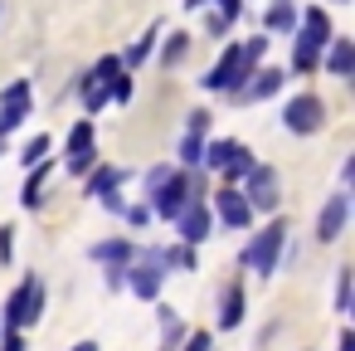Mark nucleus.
<instances>
[{"instance_id": "33", "label": "nucleus", "mask_w": 355, "mask_h": 351, "mask_svg": "<svg viewBox=\"0 0 355 351\" xmlns=\"http://www.w3.org/2000/svg\"><path fill=\"white\" fill-rule=\"evenodd\" d=\"M15 259V225H0V263Z\"/></svg>"}, {"instance_id": "7", "label": "nucleus", "mask_w": 355, "mask_h": 351, "mask_svg": "<svg viewBox=\"0 0 355 351\" xmlns=\"http://www.w3.org/2000/svg\"><path fill=\"white\" fill-rule=\"evenodd\" d=\"M239 195L248 200V210H277V200H282V181H277L272 166H253Z\"/></svg>"}, {"instance_id": "25", "label": "nucleus", "mask_w": 355, "mask_h": 351, "mask_svg": "<svg viewBox=\"0 0 355 351\" xmlns=\"http://www.w3.org/2000/svg\"><path fill=\"white\" fill-rule=\"evenodd\" d=\"M88 147H93V117L73 122V132H69V156H78V152H88Z\"/></svg>"}, {"instance_id": "16", "label": "nucleus", "mask_w": 355, "mask_h": 351, "mask_svg": "<svg viewBox=\"0 0 355 351\" xmlns=\"http://www.w3.org/2000/svg\"><path fill=\"white\" fill-rule=\"evenodd\" d=\"M243 312H248V293H243V283H229L224 288V297H219V327L229 332V327H239L243 322Z\"/></svg>"}, {"instance_id": "30", "label": "nucleus", "mask_w": 355, "mask_h": 351, "mask_svg": "<svg viewBox=\"0 0 355 351\" xmlns=\"http://www.w3.org/2000/svg\"><path fill=\"white\" fill-rule=\"evenodd\" d=\"M156 35H161V30H151V35H141V40H137V44L127 49V59H122V69H132V64H141V59L151 54V40H156Z\"/></svg>"}, {"instance_id": "39", "label": "nucleus", "mask_w": 355, "mask_h": 351, "mask_svg": "<svg viewBox=\"0 0 355 351\" xmlns=\"http://www.w3.org/2000/svg\"><path fill=\"white\" fill-rule=\"evenodd\" d=\"M122 215H127V220H132V225H146V220H151V210H146V205H127V210H122Z\"/></svg>"}, {"instance_id": "5", "label": "nucleus", "mask_w": 355, "mask_h": 351, "mask_svg": "<svg viewBox=\"0 0 355 351\" xmlns=\"http://www.w3.org/2000/svg\"><path fill=\"white\" fill-rule=\"evenodd\" d=\"M248 74H253V64L243 59V44H229V49L219 54V64L205 74V88H209V93H229V98H234V93L248 83Z\"/></svg>"}, {"instance_id": "46", "label": "nucleus", "mask_w": 355, "mask_h": 351, "mask_svg": "<svg viewBox=\"0 0 355 351\" xmlns=\"http://www.w3.org/2000/svg\"><path fill=\"white\" fill-rule=\"evenodd\" d=\"M0 152H6V137H0Z\"/></svg>"}, {"instance_id": "43", "label": "nucleus", "mask_w": 355, "mask_h": 351, "mask_svg": "<svg viewBox=\"0 0 355 351\" xmlns=\"http://www.w3.org/2000/svg\"><path fill=\"white\" fill-rule=\"evenodd\" d=\"M69 351H103L98 341H78V346H69Z\"/></svg>"}, {"instance_id": "14", "label": "nucleus", "mask_w": 355, "mask_h": 351, "mask_svg": "<svg viewBox=\"0 0 355 351\" xmlns=\"http://www.w3.org/2000/svg\"><path fill=\"white\" fill-rule=\"evenodd\" d=\"M321 64H326V74H331V79H350L355 44H350L345 35H331V44H326V54H321Z\"/></svg>"}, {"instance_id": "20", "label": "nucleus", "mask_w": 355, "mask_h": 351, "mask_svg": "<svg viewBox=\"0 0 355 351\" xmlns=\"http://www.w3.org/2000/svg\"><path fill=\"white\" fill-rule=\"evenodd\" d=\"M78 93H83V113H88V117L107 108V83H98L93 74H83V83H78Z\"/></svg>"}, {"instance_id": "37", "label": "nucleus", "mask_w": 355, "mask_h": 351, "mask_svg": "<svg viewBox=\"0 0 355 351\" xmlns=\"http://www.w3.org/2000/svg\"><path fill=\"white\" fill-rule=\"evenodd\" d=\"M171 171H175V166H151V171H146V190H156L161 181H171Z\"/></svg>"}, {"instance_id": "35", "label": "nucleus", "mask_w": 355, "mask_h": 351, "mask_svg": "<svg viewBox=\"0 0 355 351\" xmlns=\"http://www.w3.org/2000/svg\"><path fill=\"white\" fill-rule=\"evenodd\" d=\"M93 161H98V152L88 147V152H78V156H69V171H73V176H83V171H93Z\"/></svg>"}, {"instance_id": "28", "label": "nucleus", "mask_w": 355, "mask_h": 351, "mask_svg": "<svg viewBox=\"0 0 355 351\" xmlns=\"http://www.w3.org/2000/svg\"><path fill=\"white\" fill-rule=\"evenodd\" d=\"M107 103H132V74H127V69L107 83Z\"/></svg>"}, {"instance_id": "24", "label": "nucleus", "mask_w": 355, "mask_h": 351, "mask_svg": "<svg viewBox=\"0 0 355 351\" xmlns=\"http://www.w3.org/2000/svg\"><path fill=\"white\" fill-rule=\"evenodd\" d=\"M185 54H190V35H171L166 49H161V69H175Z\"/></svg>"}, {"instance_id": "9", "label": "nucleus", "mask_w": 355, "mask_h": 351, "mask_svg": "<svg viewBox=\"0 0 355 351\" xmlns=\"http://www.w3.org/2000/svg\"><path fill=\"white\" fill-rule=\"evenodd\" d=\"M25 117H30V83H25V79H15L6 93H0V137L15 132Z\"/></svg>"}, {"instance_id": "4", "label": "nucleus", "mask_w": 355, "mask_h": 351, "mask_svg": "<svg viewBox=\"0 0 355 351\" xmlns=\"http://www.w3.org/2000/svg\"><path fill=\"white\" fill-rule=\"evenodd\" d=\"M44 307H49V288H44L35 273H25V278L15 283V293L6 297V332H15V327H35V322L44 317Z\"/></svg>"}, {"instance_id": "15", "label": "nucleus", "mask_w": 355, "mask_h": 351, "mask_svg": "<svg viewBox=\"0 0 355 351\" xmlns=\"http://www.w3.org/2000/svg\"><path fill=\"white\" fill-rule=\"evenodd\" d=\"M161 283H166V273H161L156 263H137V268H127V288H132L137 297H146V302L161 297Z\"/></svg>"}, {"instance_id": "40", "label": "nucleus", "mask_w": 355, "mask_h": 351, "mask_svg": "<svg viewBox=\"0 0 355 351\" xmlns=\"http://www.w3.org/2000/svg\"><path fill=\"white\" fill-rule=\"evenodd\" d=\"M0 351H25V341H20V332H6V341H0Z\"/></svg>"}, {"instance_id": "26", "label": "nucleus", "mask_w": 355, "mask_h": 351, "mask_svg": "<svg viewBox=\"0 0 355 351\" xmlns=\"http://www.w3.org/2000/svg\"><path fill=\"white\" fill-rule=\"evenodd\" d=\"M180 351H214V332H205V327L185 332V336H180Z\"/></svg>"}, {"instance_id": "8", "label": "nucleus", "mask_w": 355, "mask_h": 351, "mask_svg": "<svg viewBox=\"0 0 355 351\" xmlns=\"http://www.w3.org/2000/svg\"><path fill=\"white\" fill-rule=\"evenodd\" d=\"M345 220H350V195L336 190V195L316 210V244H336L340 229H345Z\"/></svg>"}, {"instance_id": "23", "label": "nucleus", "mask_w": 355, "mask_h": 351, "mask_svg": "<svg viewBox=\"0 0 355 351\" xmlns=\"http://www.w3.org/2000/svg\"><path fill=\"white\" fill-rule=\"evenodd\" d=\"M253 166H258V161H253V152H248V147H239L234 166H224V181H229V186L239 190V181H248V171H253Z\"/></svg>"}, {"instance_id": "41", "label": "nucleus", "mask_w": 355, "mask_h": 351, "mask_svg": "<svg viewBox=\"0 0 355 351\" xmlns=\"http://www.w3.org/2000/svg\"><path fill=\"white\" fill-rule=\"evenodd\" d=\"M122 283H127V268H107V288H112V293H117V288H122Z\"/></svg>"}, {"instance_id": "11", "label": "nucleus", "mask_w": 355, "mask_h": 351, "mask_svg": "<svg viewBox=\"0 0 355 351\" xmlns=\"http://www.w3.org/2000/svg\"><path fill=\"white\" fill-rule=\"evenodd\" d=\"M180 239H185V249H195V244H205L209 239V225H214V215H209V205L205 200H195V205H185L180 210Z\"/></svg>"}, {"instance_id": "38", "label": "nucleus", "mask_w": 355, "mask_h": 351, "mask_svg": "<svg viewBox=\"0 0 355 351\" xmlns=\"http://www.w3.org/2000/svg\"><path fill=\"white\" fill-rule=\"evenodd\" d=\"M103 210H107V215H122V210H127V195H122V190L103 195Z\"/></svg>"}, {"instance_id": "22", "label": "nucleus", "mask_w": 355, "mask_h": 351, "mask_svg": "<svg viewBox=\"0 0 355 351\" xmlns=\"http://www.w3.org/2000/svg\"><path fill=\"white\" fill-rule=\"evenodd\" d=\"M49 147H54V142H49V132H40V137H30V142H25L20 161H25V166L35 171V166H44V161H49Z\"/></svg>"}, {"instance_id": "10", "label": "nucleus", "mask_w": 355, "mask_h": 351, "mask_svg": "<svg viewBox=\"0 0 355 351\" xmlns=\"http://www.w3.org/2000/svg\"><path fill=\"white\" fill-rule=\"evenodd\" d=\"M282 83H287V74H282V69H253V74H248V83L234 93V103H263V98H272Z\"/></svg>"}, {"instance_id": "29", "label": "nucleus", "mask_w": 355, "mask_h": 351, "mask_svg": "<svg viewBox=\"0 0 355 351\" xmlns=\"http://www.w3.org/2000/svg\"><path fill=\"white\" fill-rule=\"evenodd\" d=\"M180 161L185 166H205V137H185L180 142Z\"/></svg>"}, {"instance_id": "44", "label": "nucleus", "mask_w": 355, "mask_h": 351, "mask_svg": "<svg viewBox=\"0 0 355 351\" xmlns=\"http://www.w3.org/2000/svg\"><path fill=\"white\" fill-rule=\"evenodd\" d=\"M209 6V0H185V10H205Z\"/></svg>"}, {"instance_id": "17", "label": "nucleus", "mask_w": 355, "mask_h": 351, "mask_svg": "<svg viewBox=\"0 0 355 351\" xmlns=\"http://www.w3.org/2000/svg\"><path fill=\"white\" fill-rule=\"evenodd\" d=\"M122 186H127V171H122V166H98V171L88 176L83 195H112V190H122Z\"/></svg>"}, {"instance_id": "45", "label": "nucleus", "mask_w": 355, "mask_h": 351, "mask_svg": "<svg viewBox=\"0 0 355 351\" xmlns=\"http://www.w3.org/2000/svg\"><path fill=\"white\" fill-rule=\"evenodd\" d=\"M336 6H350V0H336Z\"/></svg>"}, {"instance_id": "12", "label": "nucleus", "mask_w": 355, "mask_h": 351, "mask_svg": "<svg viewBox=\"0 0 355 351\" xmlns=\"http://www.w3.org/2000/svg\"><path fill=\"white\" fill-rule=\"evenodd\" d=\"M214 210H219V220H224L229 229H248V225H253V210H248V200H243L234 186L214 195Z\"/></svg>"}, {"instance_id": "1", "label": "nucleus", "mask_w": 355, "mask_h": 351, "mask_svg": "<svg viewBox=\"0 0 355 351\" xmlns=\"http://www.w3.org/2000/svg\"><path fill=\"white\" fill-rule=\"evenodd\" d=\"M326 44H331V20H326L321 6H311V10L302 15V30H292V69H297V74H311V69L321 64Z\"/></svg>"}, {"instance_id": "6", "label": "nucleus", "mask_w": 355, "mask_h": 351, "mask_svg": "<svg viewBox=\"0 0 355 351\" xmlns=\"http://www.w3.org/2000/svg\"><path fill=\"white\" fill-rule=\"evenodd\" d=\"M321 122H326V103H321L316 93H297V98L282 103V127H287V132L311 137V132H321Z\"/></svg>"}, {"instance_id": "13", "label": "nucleus", "mask_w": 355, "mask_h": 351, "mask_svg": "<svg viewBox=\"0 0 355 351\" xmlns=\"http://www.w3.org/2000/svg\"><path fill=\"white\" fill-rule=\"evenodd\" d=\"M88 259H93V263H107V268H132L137 244H132V239H103V244L88 249Z\"/></svg>"}, {"instance_id": "2", "label": "nucleus", "mask_w": 355, "mask_h": 351, "mask_svg": "<svg viewBox=\"0 0 355 351\" xmlns=\"http://www.w3.org/2000/svg\"><path fill=\"white\" fill-rule=\"evenodd\" d=\"M282 249H287V220L277 215L272 225H263V229H258V234L239 249V268H258L263 278H272V273H277Z\"/></svg>"}, {"instance_id": "36", "label": "nucleus", "mask_w": 355, "mask_h": 351, "mask_svg": "<svg viewBox=\"0 0 355 351\" xmlns=\"http://www.w3.org/2000/svg\"><path fill=\"white\" fill-rule=\"evenodd\" d=\"M243 15V0H219V20L229 25V20H239Z\"/></svg>"}, {"instance_id": "18", "label": "nucleus", "mask_w": 355, "mask_h": 351, "mask_svg": "<svg viewBox=\"0 0 355 351\" xmlns=\"http://www.w3.org/2000/svg\"><path fill=\"white\" fill-rule=\"evenodd\" d=\"M263 25H268L272 35H292V30H297V6H292V0H272L268 15H263Z\"/></svg>"}, {"instance_id": "34", "label": "nucleus", "mask_w": 355, "mask_h": 351, "mask_svg": "<svg viewBox=\"0 0 355 351\" xmlns=\"http://www.w3.org/2000/svg\"><path fill=\"white\" fill-rule=\"evenodd\" d=\"M263 54H268V35H253V40L243 44V59H248V64L258 69V59H263Z\"/></svg>"}, {"instance_id": "27", "label": "nucleus", "mask_w": 355, "mask_h": 351, "mask_svg": "<svg viewBox=\"0 0 355 351\" xmlns=\"http://www.w3.org/2000/svg\"><path fill=\"white\" fill-rule=\"evenodd\" d=\"M88 74H93V79H98V83H112V79H117V74H122V59H117V54H107V59H98V64H93V69H88Z\"/></svg>"}, {"instance_id": "31", "label": "nucleus", "mask_w": 355, "mask_h": 351, "mask_svg": "<svg viewBox=\"0 0 355 351\" xmlns=\"http://www.w3.org/2000/svg\"><path fill=\"white\" fill-rule=\"evenodd\" d=\"M336 312H350V268L336 273Z\"/></svg>"}, {"instance_id": "32", "label": "nucleus", "mask_w": 355, "mask_h": 351, "mask_svg": "<svg viewBox=\"0 0 355 351\" xmlns=\"http://www.w3.org/2000/svg\"><path fill=\"white\" fill-rule=\"evenodd\" d=\"M205 132H209V113H205V108H195V113L185 117V137H205Z\"/></svg>"}, {"instance_id": "42", "label": "nucleus", "mask_w": 355, "mask_h": 351, "mask_svg": "<svg viewBox=\"0 0 355 351\" xmlns=\"http://www.w3.org/2000/svg\"><path fill=\"white\" fill-rule=\"evenodd\" d=\"M340 351H355V336L350 332H340Z\"/></svg>"}, {"instance_id": "21", "label": "nucleus", "mask_w": 355, "mask_h": 351, "mask_svg": "<svg viewBox=\"0 0 355 351\" xmlns=\"http://www.w3.org/2000/svg\"><path fill=\"white\" fill-rule=\"evenodd\" d=\"M239 147H243V142H229V137H219V142H209V147H205V166H214V171H224V166H234V156H239Z\"/></svg>"}, {"instance_id": "19", "label": "nucleus", "mask_w": 355, "mask_h": 351, "mask_svg": "<svg viewBox=\"0 0 355 351\" xmlns=\"http://www.w3.org/2000/svg\"><path fill=\"white\" fill-rule=\"evenodd\" d=\"M49 171H54L49 161L30 171V181H25V195H20V200H25V210H40V205H44V190H49Z\"/></svg>"}, {"instance_id": "3", "label": "nucleus", "mask_w": 355, "mask_h": 351, "mask_svg": "<svg viewBox=\"0 0 355 351\" xmlns=\"http://www.w3.org/2000/svg\"><path fill=\"white\" fill-rule=\"evenodd\" d=\"M195 200H205V181H200V176H185V171H171V181H161V186L151 190V215L180 220V210L195 205Z\"/></svg>"}]
</instances>
